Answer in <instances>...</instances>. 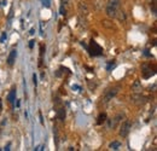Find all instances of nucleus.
Listing matches in <instances>:
<instances>
[{
  "label": "nucleus",
  "instance_id": "nucleus-20",
  "mask_svg": "<svg viewBox=\"0 0 157 151\" xmlns=\"http://www.w3.org/2000/svg\"><path fill=\"white\" fill-rule=\"evenodd\" d=\"M44 6L50 7V0H44Z\"/></svg>",
  "mask_w": 157,
  "mask_h": 151
},
{
  "label": "nucleus",
  "instance_id": "nucleus-5",
  "mask_svg": "<svg viewBox=\"0 0 157 151\" xmlns=\"http://www.w3.org/2000/svg\"><path fill=\"white\" fill-rule=\"evenodd\" d=\"M142 71H143V77H144V79H149L150 76H152V75L155 74V71L151 69V65H149V64L143 65Z\"/></svg>",
  "mask_w": 157,
  "mask_h": 151
},
{
  "label": "nucleus",
  "instance_id": "nucleus-22",
  "mask_svg": "<svg viewBox=\"0 0 157 151\" xmlns=\"http://www.w3.org/2000/svg\"><path fill=\"white\" fill-rule=\"evenodd\" d=\"M73 88H75V90H81V88H80V86H78V85H74V86H73Z\"/></svg>",
  "mask_w": 157,
  "mask_h": 151
},
{
  "label": "nucleus",
  "instance_id": "nucleus-7",
  "mask_svg": "<svg viewBox=\"0 0 157 151\" xmlns=\"http://www.w3.org/2000/svg\"><path fill=\"white\" fill-rule=\"evenodd\" d=\"M16 56H17V50H16V48H12L11 52H10V54H8V57H7V64H8L10 67L13 65V63H15V61H16Z\"/></svg>",
  "mask_w": 157,
  "mask_h": 151
},
{
  "label": "nucleus",
  "instance_id": "nucleus-10",
  "mask_svg": "<svg viewBox=\"0 0 157 151\" xmlns=\"http://www.w3.org/2000/svg\"><path fill=\"white\" fill-rule=\"evenodd\" d=\"M57 117L61 121H64V119H65V109L64 108H61V109L57 110Z\"/></svg>",
  "mask_w": 157,
  "mask_h": 151
},
{
  "label": "nucleus",
  "instance_id": "nucleus-6",
  "mask_svg": "<svg viewBox=\"0 0 157 151\" xmlns=\"http://www.w3.org/2000/svg\"><path fill=\"white\" fill-rule=\"evenodd\" d=\"M145 100H146V98H145V97H143L140 93H135V94L133 96V98H132V102H133L134 104H137V105L144 104V103H145Z\"/></svg>",
  "mask_w": 157,
  "mask_h": 151
},
{
  "label": "nucleus",
  "instance_id": "nucleus-18",
  "mask_svg": "<svg viewBox=\"0 0 157 151\" xmlns=\"http://www.w3.org/2000/svg\"><path fill=\"white\" fill-rule=\"evenodd\" d=\"M33 81H34V86L36 87V86H38V79H36V75H35V74L33 75Z\"/></svg>",
  "mask_w": 157,
  "mask_h": 151
},
{
  "label": "nucleus",
  "instance_id": "nucleus-1",
  "mask_svg": "<svg viewBox=\"0 0 157 151\" xmlns=\"http://www.w3.org/2000/svg\"><path fill=\"white\" fill-rule=\"evenodd\" d=\"M120 4H121V0H109L106 5V15L111 18H115L120 8Z\"/></svg>",
  "mask_w": 157,
  "mask_h": 151
},
{
  "label": "nucleus",
  "instance_id": "nucleus-23",
  "mask_svg": "<svg viewBox=\"0 0 157 151\" xmlns=\"http://www.w3.org/2000/svg\"><path fill=\"white\" fill-rule=\"evenodd\" d=\"M61 2H62V5H65L68 2V0H61Z\"/></svg>",
  "mask_w": 157,
  "mask_h": 151
},
{
  "label": "nucleus",
  "instance_id": "nucleus-3",
  "mask_svg": "<svg viewBox=\"0 0 157 151\" xmlns=\"http://www.w3.org/2000/svg\"><path fill=\"white\" fill-rule=\"evenodd\" d=\"M131 130H132V123H131V121H125V122H122V125H121V127H120V136H121L122 138H126V137L129 134Z\"/></svg>",
  "mask_w": 157,
  "mask_h": 151
},
{
  "label": "nucleus",
  "instance_id": "nucleus-24",
  "mask_svg": "<svg viewBox=\"0 0 157 151\" xmlns=\"http://www.w3.org/2000/svg\"><path fill=\"white\" fill-rule=\"evenodd\" d=\"M1 110H2V102H1V99H0V114H1Z\"/></svg>",
  "mask_w": 157,
  "mask_h": 151
},
{
  "label": "nucleus",
  "instance_id": "nucleus-4",
  "mask_svg": "<svg viewBox=\"0 0 157 151\" xmlns=\"http://www.w3.org/2000/svg\"><path fill=\"white\" fill-rule=\"evenodd\" d=\"M119 86L117 87H114V88H110V90H108L106 91V93L104 94V97H103V103L104 104H106L108 102H110L116 94H117V92H119Z\"/></svg>",
  "mask_w": 157,
  "mask_h": 151
},
{
  "label": "nucleus",
  "instance_id": "nucleus-9",
  "mask_svg": "<svg viewBox=\"0 0 157 151\" xmlns=\"http://www.w3.org/2000/svg\"><path fill=\"white\" fill-rule=\"evenodd\" d=\"M78 11H80V13L81 15H87L88 13V7H87V5L85 4V2H80V5H78Z\"/></svg>",
  "mask_w": 157,
  "mask_h": 151
},
{
  "label": "nucleus",
  "instance_id": "nucleus-8",
  "mask_svg": "<svg viewBox=\"0 0 157 151\" xmlns=\"http://www.w3.org/2000/svg\"><path fill=\"white\" fill-rule=\"evenodd\" d=\"M132 90H133V92L134 93H142V90H143V87H142V84H140V81H135L134 84H133V86H132Z\"/></svg>",
  "mask_w": 157,
  "mask_h": 151
},
{
  "label": "nucleus",
  "instance_id": "nucleus-11",
  "mask_svg": "<svg viewBox=\"0 0 157 151\" xmlns=\"http://www.w3.org/2000/svg\"><path fill=\"white\" fill-rule=\"evenodd\" d=\"M105 121H106V114H105V113L99 114V116H98V119H97V123H98V125H103Z\"/></svg>",
  "mask_w": 157,
  "mask_h": 151
},
{
  "label": "nucleus",
  "instance_id": "nucleus-17",
  "mask_svg": "<svg viewBox=\"0 0 157 151\" xmlns=\"http://www.w3.org/2000/svg\"><path fill=\"white\" fill-rule=\"evenodd\" d=\"M152 13L156 15V0H154V2H152Z\"/></svg>",
  "mask_w": 157,
  "mask_h": 151
},
{
  "label": "nucleus",
  "instance_id": "nucleus-16",
  "mask_svg": "<svg viewBox=\"0 0 157 151\" xmlns=\"http://www.w3.org/2000/svg\"><path fill=\"white\" fill-rule=\"evenodd\" d=\"M114 67H115V62H114V61H111V62L109 63V65H108V70H111Z\"/></svg>",
  "mask_w": 157,
  "mask_h": 151
},
{
  "label": "nucleus",
  "instance_id": "nucleus-2",
  "mask_svg": "<svg viewBox=\"0 0 157 151\" xmlns=\"http://www.w3.org/2000/svg\"><path fill=\"white\" fill-rule=\"evenodd\" d=\"M87 50H88V52H89L91 56H102L103 54L102 46L95 40H93V39L89 41V46L87 47Z\"/></svg>",
  "mask_w": 157,
  "mask_h": 151
},
{
  "label": "nucleus",
  "instance_id": "nucleus-12",
  "mask_svg": "<svg viewBox=\"0 0 157 151\" xmlns=\"http://www.w3.org/2000/svg\"><path fill=\"white\" fill-rule=\"evenodd\" d=\"M15 99H16V90L13 88V90H11V92L8 93V96H7V100H8L10 103H13V102H15Z\"/></svg>",
  "mask_w": 157,
  "mask_h": 151
},
{
  "label": "nucleus",
  "instance_id": "nucleus-15",
  "mask_svg": "<svg viewBox=\"0 0 157 151\" xmlns=\"http://www.w3.org/2000/svg\"><path fill=\"white\" fill-rule=\"evenodd\" d=\"M6 36H7V35H6V31H4V33L1 34V36H0V42H4L5 39H6Z\"/></svg>",
  "mask_w": 157,
  "mask_h": 151
},
{
  "label": "nucleus",
  "instance_id": "nucleus-14",
  "mask_svg": "<svg viewBox=\"0 0 157 151\" xmlns=\"http://www.w3.org/2000/svg\"><path fill=\"white\" fill-rule=\"evenodd\" d=\"M120 145H121V143H120V142H112V143L110 144V148H111V149H114V150H117V149L120 148Z\"/></svg>",
  "mask_w": 157,
  "mask_h": 151
},
{
  "label": "nucleus",
  "instance_id": "nucleus-19",
  "mask_svg": "<svg viewBox=\"0 0 157 151\" xmlns=\"http://www.w3.org/2000/svg\"><path fill=\"white\" fill-rule=\"evenodd\" d=\"M61 15H65V8H64V5H61Z\"/></svg>",
  "mask_w": 157,
  "mask_h": 151
},
{
  "label": "nucleus",
  "instance_id": "nucleus-21",
  "mask_svg": "<svg viewBox=\"0 0 157 151\" xmlns=\"http://www.w3.org/2000/svg\"><path fill=\"white\" fill-rule=\"evenodd\" d=\"M34 42H35V40H30V41H29V47H30V48L34 47Z\"/></svg>",
  "mask_w": 157,
  "mask_h": 151
},
{
  "label": "nucleus",
  "instance_id": "nucleus-13",
  "mask_svg": "<svg viewBox=\"0 0 157 151\" xmlns=\"http://www.w3.org/2000/svg\"><path fill=\"white\" fill-rule=\"evenodd\" d=\"M122 116H123L122 114H120V115H117V116H116V117L114 119V121H112V122L110 123V128H115V127L117 126V123L120 122V119H121Z\"/></svg>",
  "mask_w": 157,
  "mask_h": 151
}]
</instances>
